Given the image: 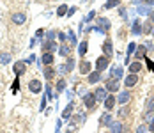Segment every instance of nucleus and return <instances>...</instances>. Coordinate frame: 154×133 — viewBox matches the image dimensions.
Returning a JSON list of instances; mask_svg holds the SVG:
<instances>
[{
    "mask_svg": "<svg viewBox=\"0 0 154 133\" xmlns=\"http://www.w3.org/2000/svg\"><path fill=\"white\" fill-rule=\"evenodd\" d=\"M151 20H153V21H154V12H153V14H151Z\"/></svg>",
    "mask_w": 154,
    "mask_h": 133,
    "instance_id": "obj_47",
    "label": "nucleus"
},
{
    "mask_svg": "<svg viewBox=\"0 0 154 133\" xmlns=\"http://www.w3.org/2000/svg\"><path fill=\"white\" fill-rule=\"evenodd\" d=\"M153 36H154V28H153Z\"/></svg>",
    "mask_w": 154,
    "mask_h": 133,
    "instance_id": "obj_48",
    "label": "nucleus"
},
{
    "mask_svg": "<svg viewBox=\"0 0 154 133\" xmlns=\"http://www.w3.org/2000/svg\"><path fill=\"white\" fill-rule=\"evenodd\" d=\"M28 89H30V92H34V94H37V92H41V89H43V85H41V82H39V80H32V82L28 84Z\"/></svg>",
    "mask_w": 154,
    "mask_h": 133,
    "instance_id": "obj_4",
    "label": "nucleus"
},
{
    "mask_svg": "<svg viewBox=\"0 0 154 133\" xmlns=\"http://www.w3.org/2000/svg\"><path fill=\"white\" fill-rule=\"evenodd\" d=\"M96 98H98V101H101V100H106V89H103V87H99L96 92Z\"/></svg>",
    "mask_w": 154,
    "mask_h": 133,
    "instance_id": "obj_15",
    "label": "nucleus"
},
{
    "mask_svg": "<svg viewBox=\"0 0 154 133\" xmlns=\"http://www.w3.org/2000/svg\"><path fill=\"white\" fill-rule=\"evenodd\" d=\"M94 16H96V12H94V11H90V12H89V14H87V16H85V18L82 20V23H87V21H90V20L94 18Z\"/></svg>",
    "mask_w": 154,
    "mask_h": 133,
    "instance_id": "obj_31",
    "label": "nucleus"
},
{
    "mask_svg": "<svg viewBox=\"0 0 154 133\" xmlns=\"http://www.w3.org/2000/svg\"><path fill=\"white\" fill-rule=\"evenodd\" d=\"M98 23H99V25H101V28H103V30H105V32H106V30H108V28H110V21H108V20H106V18H99V20H98Z\"/></svg>",
    "mask_w": 154,
    "mask_h": 133,
    "instance_id": "obj_19",
    "label": "nucleus"
},
{
    "mask_svg": "<svg viewBox=\"0 0 154 133\" xmlns=\"http://www.w3.org/2000/svg\"><path fill=\"white\" fill-rule=\"evenodd\" d=\"M147 4H149V5H154V0H147Z\"/></svg>",
    "mask_w": 154,
    "mask_h": 133,
    "instance_id": "obj_46",
    "label": "nucleus"
},
{
    "mask_svg": "<svg viewBox=\"0 0 154 133\" xmlns=\"http://www.w3.org/2000/svg\"><path fill=\"white\" fill-rule=\"evenodd\" d=\"M140 68H142V64H140V62H133V64H129V71H131L133 75H137V73L140 71Z\"/></svg>",
    "mask_w": 154,
    "mask_h": 133,
    "instance_id": "obj_21",
    "label": "nucleus"
},
{
    "mask_svg": "<svg viewBox=\"0 0 154 133\" xmlns=\"http://www.w3.org/2000/svg\"><path fill=\"white\" fill-rule=\"evenodd\" d=\"M137 55L138 57H145V46H137Z\"/></svg>",
    "mask_w": 154,
    "mask_h": 133,
    "instance_id": "obj_32",
    "label": "nucleus"
},
{
    "mask_svg": "<svg viewBox=\"0 0 154 133\" xmlns=\"http://www.w3.org/2000/svg\"><path fill=\"white\" fill-rule=\"evenodd\" d=\"M67 11H69V9H67L66 5H60V7L57 9V16H66V14H67Z\"/></svg>",
    "mask_w": 154,
    "mask_h": 133,
    "instance_id": "obj_28",
    "label": "nucleus"
},
{
    "mask_svg": "<svg viewBox=\"0 0 154 133\" xmlns=\"http://www.w3.org/2000/svg\"><path fill=\"white\" fill-rule=\"evenodd\" d=\"M112 73H114V76H115V78L119 80V78L122 76V68H117V66H115V68L112 69Z\"/></svg>",
    "mask_w": 154,
    "mask_h": 133,
    "instance_id": "obj_30",
    "label": "nucleus"
},
{
    "mask_svg": "<svg viewBox=\"0 0 154 133\" xmlns=\"http://www.w3.org/2000/svg\"><path fill=\"white\" fill-rule=\"evenodd\" d=\"M137 82H138V76L131 73V75L126 78V82H124V84H126V87H133V85H137Z\"/></svg>",
    "mask_w": 154,
    "mask_h": 133,
    "instance_id": "obj_10",
    "label": "nucleus"
},
{
    "mask_svg": "<svg viewBox=\"0 0 154 133\" xmlns=\"http://www.w3.org/2000/svg\"><path fill=\"white\" fill-rule=\"evenodd\" d=\"M119 4H121V0H106L105 9H112V7H115V5H119Z\"/></svg>",
    "mask_w": 154,
    "mask_h": 133,
    "instance_id": "obj_26",
    "label": "nucleus"
},
{
    "mask_svg": "<svg viewBox=\"0 0 154 133\" xmlns=\"http://www.w3.org/2000/svg\"><path fill=\"white\" fill-rule=\"evenodd\" d=\"M138 133H144V126H140V128H138Z\"/></svg>",
    "mask_w": 154,
    "mask_h": 133,
    "instance_id": "obj_45",
    "label": "nucleus"
},
{
    "mask_svg": "<svg viewBox=\"0 0 154 133\" xmlns=\"http://www.w3.org/2000/svg\"><path fill=\"white\" fill-rule=\"evenodd\" d=\"M80 73L82 75H89L90 73V64L89 62H82L80 64Z\"/></svg>",
    "mask_w": 154,
    "mask_h": 133,
    "instance_id": "obj_18",
    "label": "nucleus"
},
{
    "mask_svg": "<svg viewBox=\"0 0 154 133\" xmlns=\"http://www.w3.org/2000/svg\"><path fill=\"white\" fill-rule=\"evenodd\" d=\"M114 105H115V98L110 94V96H106V100H105V108L106 110H112L114 108Z\"/></svg>",
    "mask_w": 154,
    "mask_h": 133,
    "instance_id": "obj_12",
    "label": "nucleus"
},
{
    "mask_svg": "<svg viewBox=\"0 0 154 133\" xmlns=\"http://www.w3.org/2000/svg\"><path fill=\"white\" fill-rule=\"evenodd\" d=\"M67 37H69V41H71V43H76V37H74V32H71V30H69Z\"/></svg>",
    "mask_w": 154,
    "mask_h": 133,
    "instance_id": "obj_37",
    "label": "nucleus"
},
{
    "mask_svg": "<svg viewBox=\"0 0 154 133\" xmlns=\"http://www.w3.org/2000/svg\"><path fill=\"white\" fill-rule=\"evenodd\" d=\"M59 52H60V55H62V57H67V55L71 53V48H69V46L64 43V44L60 46V50H59Z\"/></svg>",
    "mask_w": 154,
    "mask_h": 133,
    "instance_id": "obj_20",
    "label": "nucleus"
},
{
    "mask_svg": "<svg viewBox=\"0 0 154 133\" xmlns=\"http://www.w3.org/2000/svg\"><path fill=\"white\" fill-rule=\"evenodd\" d=\"M59 39H60V41H66V34L60 32V34H59Z\"/></svg>",
    "mask_w": 154,
    "mask_h": 133,
    "instance_id": "obj_41",
    "label": "nucleus"
},
{
    "mask_svg": "<svg viewBox=\"0 0 154 133\" xmlns=\"http://www.w3.org/2000/svg\"><path fill=\"white\" fill-rule=\"evenodd\" d=\"M106 91H112V92H115V91H119V80L117 78H110V82L106 84Z\"/></svg>",
    "mask_w": 154,
    "mask_h": 133,
    "instance_id": "obj_6",
    "label": "nucleus"
},
{
    "mask_svg": "<svg viewBox=\"0 0 154 133\" xmlns=\"http://www.w3.org/2000/svg\"><path fill=\"white\" fill-rule=\"evenodd\" d=\"M41 62H43V64H46V66H50V64L53 62V53H44V55H43V59H41Z\"/></svg>",
    "mask_w": 154,
    "mask_h": 133,
    "instance_id": "obj_17",
    "label": "nucleus"
},
{
    "mask_svg": "<svg viewBox=\"0 0 154 133\" xmlns=\"http://www.w3.org/2000/svg\"><path fill=\"white\" fill-rule=\"evenodd\" d=\"M11 20H12V23H16V25H23V23L27 21V14H25V12H14V14L11 16Z\"/></svg>",
    "mask_w": 154,
    "mask_h": 133,
    "instance_id": "obj_1",
    "label": "nucleus"
},
{
    "mask_svg": "<svg viewBox=\"0 0 154 133\" xmlns=\"http://www.w3.org/2000/svg\"><path fill=\"white\" fill-rule=\"evenodd\" d=\"M126 114H128V112H126V108H122V110H121V112H119V116H121V117H124V116H126Z\"/></svg>",
    "mask_w": 154,
    "mask_h": 133,
    "instance_id": "obj_43",
    "label": "nucleus"
},
{
    "mask_svg": "<svg viewBox=\"0 0 154 133\" xmlns=\"http://www.w3.org/2000/svg\"><path fill=\"white\" fill-rule=\"evenodd\" d=\"M99 124H103V126H112V114H103L101 116V119H99Z\"/></svg>",
    "mask_w": 154,
    "mask_h": 133,
    "instance_id": "obj_7",
    "label": "nucleus"
},
{
    "mask_svg": "<svg viewBox=\"0 0 154 133\" xmlns=\"http://www.w3.org/2000/svg\"><path fill=\"white\" fill-rule=\"evenodd\" d=\"M129 100H131V94H129L128 91L121 92V96H119V103H121V105H126V103H128Z\"/></svg>",
    "mask_w": 154,
    "mask_h": 133,
    "instance_id": "obj_11",
    "label": "nucleus"
},
{
    "mask_svg": "<svg viewBox=\"0 0 154 133\" xmlns=\"http://www.w3.org/2000/svg\"><path fill=\"white\" fill-rule=\"evenodd\" d=\"M96 68H98V71L106 69V68H108V57H98V60H96Z\"/></svg>",
    "mask_w": 154,
    "mask_h": 133,
    "instance_id": "obj_3",
    "label": "nucleus"
},
{
    "mask_svg": "<svg viewBox=\"0 0 154 133\" xmlns=\"http://www.w3.org/2000/svg\"><path fill=\"white\" fill-rule=\"evenodd\" d=\"M78 52H80V55H82V57H83V55L87 53V41H83V43H82V44L78 46Z\"/></svg>",
    "mask_w": 154,
    "mask_h": 133,
    "instance_id": "obj_29",
    "label": "nucleus"
},
{
    "mask_svg": "<svg viewBox=\"0 0 154 133\" xmlns=\"http://www.w3.org/2000/svg\"><path fill=\"white\" fill-rule=\"evenodd\" d=\"M11 62V53H0V64H9Z\"/></svg>",
    "mask_w": 154,
    "mask_h": 133,
    "instance_id": "obj_24",
    "label": "nucleus"
},
{
    "mask_svg": "<svg viewBox=\"0 0 154 133\" xmlns=\"http://www.w3.org/2000/svg\"><path fill=\"white\" fill-rule=\"evenodd\" d=\"M135 50H137V44H135V43H131V44L128 46V53H126V64L129 62V55H131V53H133Z\"/></svg>",
    "mask_w": 154,
    "mask_h": 133,
    "instance_id": "obj_23",
    "label": "nucleus"
},
{
    "mask_svg": "<svg viewBox=\"0 0 154 133\" xmlns=\"http://www.w3.org/2000/svg\"><path fill=\"white\" fill-rule=\"evenodd\" d=\"M71 112H73V103H67V107H66V110H64V119H67L69 116H71Z\"/></svg>",
    "mask_w": 154,
    "mask_h": 133,
    "instance_id": "obj_27",
    "label": "nucleus"
},
{
    "mask_svg": "<svg viewBox=\"0 0 154 133\" xmlns=\"http://www.w3.org/2000/svg\"><path fill=\"white\" fill-rule=\"evenodd\" d=\"M48 39H50V41H55V32H53V30L48 32Z\"/></svg>",
    "mask_w": 154,
    "mask_h": 133,
    "instance_id": "obj_38",
    "label": "nucleus"
},
{
    "mask_svg": "<svg viewBox=\"0 0 154 133\" xmlns=\"http://www.w3.org/2000/svg\"><path fill=\"white\" fill-rule=\"evenodd\" d=\"M74 12H76V7H71V9H69V11H67V14H69V16H73V14H74Z\"/></svg>",
    "mask_w": 154,
    "mask_h": 133,
    "instance_id": "obj_40",
    "label": "nucleus"
},
{
    "mask_svg": "<svg viewBox=\"0 0 154 133\" xmlns=\"http://www.w3.org/2000/svg\"><path fill=\"white\" fill-rule=\"evenodd\" d=\"M43 50H44L46 53H50V52H55V50H57V44H55V41H46V43L43 44Z\"/></svg>",
    "mask_w": 154,
    "mask_h": 133,
    "instance_id": "obj_8",
    "label": "nucleus"
},
{
    "mask_svg": "<svg viewBox=\"0 0 154 133\" xmlns=\"http://www.w3.org/2000/svg\"><path fill=\"white\" fill-rule=\"evenodd\" d=\"M112 133H122V123H112Z\"/></svg>",
    "mask_w": 154,
    "mask_h": 133,
    "instance_id": "obj_25",
    "label": "nucleus"
},
{
    "mask_svg": "<svg viewBox=\"0 0 154 133\" xmlns=\"http://www.w3.org/2000/svg\"><path fill=\"white\" fill-rule=\"evenodd\" d=\"M103 52H105V57H110L114 53V46H112V41H106L103 44Z\"/></svg>",
    "mask_w": 154,
    "mask_h": 133,
    "instance_id": "obj_9",
    "label": "nucleus"
},
{
    "mask_svg": "<svg viewBox=\"0 0 154 133\" xmlns=\"http://www.w3.org/2000/svg\"><path fill=\"white\" fill-rule=\"evenodd\" d=\"M99 78H101L99 71H92V73H89V84H96V82H99Z\"/></svg>",
    "mask_w": 154,
    "mask_h": 133,
    "instance_id": "obj_14",
    "label": "nucleus"
},
{
    "mask_svg": "<svg viewBox=\"0 0 154 133\" xmlns=\"http://www.w3.org/2000/svg\"><path fill=\"white\" fill-rule=\"evenodd\" d=\"M149 130H151V132H154V119L151 121V124H149Z\"/></svg>",
    "mask_w": 154,
    "mask_h": 133,
    "instance_id": "obj_44",
    "label": "nucleus"
},
{
    "mask_svg": "<svg viewBox=\"0 0 154 133\" xmlns=\"http://www.w3.org/2000/svg\"><path fill=\"white\" fill-rule=\"evenodd\" d=\"M140 32H142V23H140V21L137 20V21L133 23V34H135V36H138Z\"/></svg>",
    "mask_w": 154,
    "mask_h": 133,
    "instance_id": "obj_22",
    "label": "nucleus"
},
{
    "mask_svg": "<svg viewBox=\"0 0 154 133\" xmlns=\"http://www.w3.org/2000/svg\"><path fill=\"white\" fill-rule=\"evenodd\" d=\"M44 105H46V98H43V101H41V110H44Z\"/></svg>",
    "mask_w": 154,
    "mask_h": 133,
    "instance_id": "obj_42",
    "label": "nucleus"
},
{
    "mask_svg": "<svg viewBox=\"0 0 154 133\" xmlns=\"http://www.w3.org/2000/svg\"><path fill=\"white\" fill-rule=\"evenodd\" d=\"M64 89H66V82H64V80H59V82H57V91L60 92V91H64Z\"/></svg>",
    "mask_w": 154,
    "mask_h": 133,
    "instance_id": "obj_33",
    "label": "nucleus"
},
{
    "mask_svg": "<svg viewBox=\"0 0 154 133\" xmlns=\"http://www.w3.org/2000/svg\"><path fill=\"white\" fill-rule=\"evenodd\" d=\"M67 133H69V132H67Z\"/></svg>",
    "mask_w": 154,
    "mask_h": 133,
    "instance_id": "obj_49",
    "label": "nucleus"
},
{
    "mask_svg": "<svg viewBox=\"0 0 154 133\" xmlns=\"http://www.w3.org/2000/svg\"><path fill=\"white\" fill-rule=\"evenodd\" d=\"M27 64H28V62H23V60H20V62H16V64H14V68H12V69H14L16 76H20V75H23V73H25Z\"/></svg>",
    "mask_w": 154,
    "mask_h": 133,
    "instance_id": "obj_2",
    "label": "nucleus"
},
{
    "mask_svg": "<svg viewBox=\"0 0 154 133\" xmlns=\"http://www.w3.org/2000/svg\"><path fill=\"white\" fill-rule=\"evenodd\" d=\"M96 101H98L96 94H87V96H85V107H87V108H94Z\"/></svg>",
    "mask_w": 154,
    "mask_h": 133,
    "instance_id": "obj_5",
    "label": "nucleus"
},
{
    "mask_svg": "<svg viewBox=\"0 0 154 133\" xmlns=\"http://www.w3.org/2000/svg\"><path fill=\"white\" fill-rule=\"evenodd\" d=\"M43 36H44V30H43V28H39V30L35 32V37H43Z\"/></svg>",
    "mask_w": 154,
    "mask_h": 133,
    "instance_id": "obj_39",
    "label": "nucleus"
},
{
    "mask_svg": "<svg viewBox=\"0 0 154 133\" xmlns=\"http://www.w3.org/2000/svg\"><path fill=\"white\" fill-rule=\"evenodd\" d=\"M73 66H74V60H73V59H69V60H67V64H66L67 71H71V69H73Z\"/></svg>",
    "mask_w": 154,
    "mask_h": 133,
    "instance_id": "obj_35",
    "label": "nucleus"
},
{
    "mask_svg": "<svg viewBox=\"0 0 154 133\" xmlns=\"http://www.w3.org/2000/svg\"><path fill=\"white\" fill-rule=\"evenodd\" d=\"M44 78L46 80H53L55 78V68H44Z\"/></svg>",
    "mask_w": 154,
    "mask_h": 133,
    "instance_id": "obj_13",
    "label": "nucleus"
},
{
    "mask_svg": "<svg viewBox=\"0 0 154 133\" xmlns=\"http://www.w3.org/2000/svg\"><path fill=\"white\" fill-rule=\"evenodd\" d=\"M138 12H140V14H149V5H142V7H138Z\"/></svg>",
    "mask_w": 154,
    "mask_h": 133,
    "instance_id": "obj_34",
    "label": "nucleus"
},
{
    "mask_svg": "<svg viewBox=\"0 0 154 133\" xmlns=\"http://www.w3.org/2000/svg\"><path fill=\"white\" fill-rule=\"evenodd\" d=\"M145 62H147V68L151 69V71H154V62L151 60V59H145Z\"/></svg>",
    "mask_w": 154,
    "mask_h": 133,
    "instance_id": "obj_36",
    "label": "nucleus"
},
{
    "mask_svg": "<svg viewBox=\"0 0 154 133\" xmlns=\"http://www.w3.org/2000/svg\"><path fill=\"white\" fill-rule=\"evenodd\" d=\"M145 112H147V114H153V112H154V96H151V98L147 100V105H145Z\"/></svg>",
    "mask_w": 154,
    "mask_h": 133,
    "instance_id": "obj_16",
    "label": "nucleus"
}]
</instances>
